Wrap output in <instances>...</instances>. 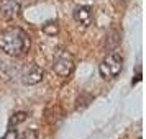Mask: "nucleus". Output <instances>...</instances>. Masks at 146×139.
<instances>
[{
  "mask_svg": "<svg viewBox=\"0 0 146 139\" xmlns=\"http://www.w3.org/2000/svg\"><path fill=\"white\" fill-rule=\"evenodd\" d=\"M43 77H44L43 69L38 64H35V62L25 66L23 70H21V82L25 85H36V84H40L43 80Z\"/></svg>",
  "mask_w": 146,
  "mask_h": 139,
  "instance_id": "obj_4",
  "label": "nucleus"
},
{
  "mask_svg": "<svg viewBox=\"0 0 146 139\" xmlns=\"http://www.w3.org/2000/svg\"><path fill=\"white\" fill-rule=\"evenodd\" d=\"M17 136H18V131L13 129V128H10V129L5 132V136H3L2 139H17Z\"/></svg>",
  "mask_w": 146,
  "mask_h": 139,
  "instance_id": "obj_10",
  "label": "nucleus"
},
{
  "mask_svg": "<svg viewBox=\"0 0 146 139\" xmlns=\"http://www.w3.org/2000/svg\"><path fill=\"white\" fill-rule=\"evenodd\" d=\"M0 49L10 57H18L30 49V36L21 28H8L0 33Z\"/></svg>",
  "mask_w": 146,
  "mask_h": 139,
  "instance_id": "obj_1",
  "label": "nucleus"
},
{
  "mask_svg": "<svg viewBox=\"0 0 146 139\" xmlns=\"http://www.w3.org/2000/svg\"><path fill=\"white\" fill-rule=\"evenodd\" d=\"M123 69V57L117 51H112L102 59L99 66V72L104 79H115Z\"/></svg>",
  "mask_w": 146,
  "mask_h": 139,
  "instance_id": "obj_2",
  "label": "nucleus"
},
{
  "mask_svg": "<svg viewBox=\"0 0 146 139\" xmlns=\"http://www.w3.org/2000/svg\"><path fill=\"white\" fill-rule=\"evenodd\" d=\"M20 15V2L18 0H3L0 3V16L3 20H15Z\"/></svg>",
  "mask_w": 146,
  "mask_h": 139,
  "instance_id": "obj_6",
  "label": "nucleus"
},
{
  "mask_svg": "<svg viewBox=\"0 0 146 139\" xmlns=\"http://www.w3.org/2000/svg\"><path fill=\"white\" fill-rule=\"evenodd\" d=\"M53 69L54 72L58 74L59 77L66 79L69 77L74 70V57L72 54L66 51V49H59L56 56H54V61H53Z\"/></svg>",
  "mask_w": 146,
  "mask_h": 139,
  "instance_id": "obj_3",
  "label": "nucleus"
},
{
  "mask_svg": "<svg viewBox=\"0 0 146 139\" xmlns=\"http://www.w3.org/2000/svg\"><path fill=\"white\" fill-rule=\"evenodd\" d=\"M74 21L79 25V26L82 28H89L90 25H92L94 21V13H92V8L87 7V5H80V7H77L76 10H74Z\"/></svg>",
  "mask_w": 146,
  "mask_h": 139,
  "instance_id": "obj_5",
  "label": "nucleus"
},
{
  "mask_svg": "<svg viewBox=\"0 0 146 139\" xmlns=\"http://www.w3.org/2000/svg\"><path fill=\"white\" fill-rule=\"evenodd\" d=\"M17 139H38V134L35 129H27L25 132H21L17 136Z\"/></svg>",
  "mask_w": 146,
  "mask_h": 139,
  "instance_id": "obj_9",
  "label": "nucleus"
},
{
  "mask_svg": "<svg viewBox=\"0 0 146 139\" xmlns=\"http://www.w3.org/2000/svg\"><path fill=\"white\" fill-rule=\"evenodd\" d=\"M43 33H46L48 36H54L59 33V25L58 21H48L46 25H43Z\"/></svg>",
  "mask_w": 146,
  "mask_h": 139,
  "instance_id": "obj_7",
  "label": "nucleus"
},
{
  "mask_svg": "<svg viewBox=\"0 0 146 139\" xmlns=\"http://www.w3.org/2000/svg\"><path fill=\"white\" fill-rule=\"evenodd\" d=\"M27 113L25 111H18V113H15L13 116L10 118V126H18L20 123H23L25 119H27Z\"/></svg>",
  "mask_w": 146,
  "mask_h": 139,
  "instance_id": "obj_8",
  "label": "nucleus"
}]
</instances>
